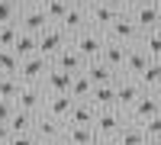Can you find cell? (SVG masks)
<instances>
[{
  "label": "cell",
  "mask_w": 161,
  "mask_h": 145,
  "mask_svg": "<svg viewBox=\"0 0 161 145\" xmlns=\"http://www.w3.org/2000/svg\"><path fill=\"white\" fill-rule=\"evenodd\" d=\"M19 64L23 58L13 48H0V74H19Z\"/></svg>",
  "instance_id": "30"
},
{
  "label": "cell",
  "mask_w": 161,
  "mask_h": 145,
  "mask_svg": "<svg viewBox=\"0 0 161 145\" xmlns=\"http://www.w3.org/2000/svg\"><path fill=\"white\" fill-rule=\"evenodd\" d=\"M13 52H16L19 58H29V55H36V52H39V36H32V32H23V29H19L16 42H13Z\"/></svg>",
  "instance_id": "25"
},
{
  "label": "cell",
  "mask_w": 161,
  "mask_h": 145,
  "mask_svg": "<svg viewBox=\"0 0 161 145\" xmlns=\"http://www.w3.org/2000/svg\"><path fill=\"white\" fill-rule=\"evenodd\" d=\"M13 113H16V103L13 100H0V123H10Z\"/></svg>",
  "instance_id": "36"
},
{
  "label": "cell",
  "mask_w": 161,
  "mask_h": 145,
  "mask_svg": "<svg viewBox=\"0 0 161 145\" xmlns=\"http://www.w3.org/2000/svg\"><path fill=\"white\" fill-rule=\"evenodd\" d=\"M90 103H93L97 110H110V107H116V87H113V84L93 87V94H90Z\"/></svg>",
  "instance_id": "24"
},
{
  "label": "cell",
  "mask_w": 161,
  "mask_h": 145,
  "mask_svg": "<svg viewBox=\"0 0 161 145\" xmlns=\"http://www.w3.org/2000/svg\"><path fill=\"white\" fill-rule=\"evenodd\" d=\"M19 36V23H0V48H13Z\"/></svg>",
  "instance_id": "32"
},
{
  "label": "cell",
  "mask_w": 161,
  "mask_h": 145,
  "mask_svg": "<svg viewBox=\"0 0 161 145\" xmlns=\"http://www.w3.org/2000/svg\"><path fill=\"white\" fill-rule=\"evenodd\" d=\"M68 3H84V0H68Z\"/></svg>",
  "instance_id": "42"
},
{
  "label": "cell",
  "mask_w": 161,
  "mask_h": 145,
  "mask_svg": "<svg viewBox=\"0 0 161 145\" xmlns=\"http://www.w3.org/2000/svg\"><path fill=\"white\" fill-rule=\"evenodd\" d=\"M126 52H129V45H123V42H113V39H106V45H103V52H100V61L106 64V68H113V71H119V74H123Z\"/></svg>",
  "instance_id": "17"
},
{
  "label": "cell",
  "mask_w": 161,
  "mask_h": 145,
  "mask_svg": "<svg viewBox=\"0 0 161 145\" xmlns=\"http://www.w3.org/2000/svg\"><path fill=\"white\" fill-rule=\"evenodd\" d=\"M48 26H52V20H48L45 7H26V3H23V10H19V29H23V32L39 36V32H45Z\"/></svg>",
  "instance_id": "9"
},
{
  "label": "cell",
  "mask_w": 161,
  "mask_h": 145,
  "mask_svg": "<svg viewBox=\"0 0 161 145\" xmlns=\"http://www.w3.org/2000/svg\"><path fill=\"white\" fill-rule=\"evenodd\" d=\"M36 116H39V113L16 110V113L10 116V129H13V132H32V126H36Z\"/></svg>",
  "instance_id": "28"
},
{
  "label": "cell",
  "mask_w": 161,
  "mask_h": 145,
  "mask_svg": "<svg viewBox=\"0 0 161 145\" xmlns=\"http://www.w3.org/2000/svg\"><path fill=\"white\" fill-rule=\"evenodd\" d=\"M84 58H80V52L68 42V45H64L61 52H58V55L55 58H52V68H58V71H68V74H80V71H84Z\"/></svg>",
  "instance_id": "13"
},
{
  "label": "cell",
  "mask_w": 161,
  "mask_h": 145,
  "mask_svg": "<svg viewBox=\"0 0 161 145\" xmlns=\"http://www.w3.org/2000/svg\"><path fill=\"white\" fill-rule=\"evenodd\" d=\"M13 103H16V110L42 113V107H45V90H42V84H23Z\"/></svg>",
  "instance_id": "10"
},
{
  "label": "cell",
  "mask_w": 161,
  "mask_h": 145,
  "mask_svg": "<svg viewBox=\"0 0 161 145\" xmlns=\"http://www.w3.org/2000/svg\"><path fill=\"white\" fill-rule=\"evenodd\" d=\"M13 139V129H10V123H0V145H7Z\"/></svg>",
  "instance_id": "38"
},
{
  "label": "cell",
  "mask_w": 161,
  "mask_h": 145,
  "mask_svg": "<svg viewBox=\"0 0 161 145\" xmlns=\"http://www.w3.org/2000/svg\"><path fill=\"white\" fill-rule=\"evenodd\" d=\"M136 45L145 48V55H148V58H161V29H148V32H142V39H139Z\"/></svg>",
  "instance_id": "26"
},
{
  "label": "cell",
  "mask_w": 161,
  "mask_h": 145,
  "mask_svg": "<svg viewBox=\"0 0 161 145\" xmlns=\"http://www.w3.org/2000/svg\"><path fill=\"white\" fill-rule=\"evenodd\" d=\"M113 87H116V107H119V110H129L132 103L145 94L142 84L136 81V77H129V74H119V81H116Z\"/></svg>",
  "instance_id": "11"
},
{
  "label": "cell",
  "mask_w": 161,
  "mask_h": 145,
  "mask_svg": "<svg viewBox=\"0 0 161 145\" xmlns=\"http://www.w3.org/2000/svg\"><path fill=\"white\" fill-rule=\"evenodd\" d=\"M64 126H68V123H61V120H55V116H48V113H39L32 132L39 136V142H61Z\"/></svg>",
  "instance_id": "12"
},
{
  "label": "cell",
  "mask_w": 161,
  "mask_h": 145,
  "mask_svg": "<svg viewBox=\"0 0 161 145\" xmlns=\"http://www.w3.org/2000/svg\"><path fill=\"white\" fill-rule=\"evenodd\" d=\"M84 3H93V0H84Z\"/></svg>",
  "instance_id": "43"
},
{
  "label": "cell",
  "mask_w": 161,
  "mask_h": 145,
  "mask_svg": "<svg viewBox=\"0 0 161 145\" xmlns=\"http://www.w3.org/2000/svg\"><path fill=\"white\" fill-rule=\"evenodd\" d=\"M136 81L142 84V90H155V94H158V90H161V58H152Z\"/></svg>",
  "instance_id": "22"
},
{
  "label": "cell",
  "mask_w": 161,
  "mask_h": 145,
  "mask_svg": "<svg viewBox=\"0 0 161 145\" xmlns=\"http://www.w3.org/2000/svg\"><path fill=\"white\" fill-rule=\"evenodd\" d=\"M148 139H145V129L142 123H126L123 129H119V136H116V145H145Z\"/></svg>",
  "instance_id": "23"
},
{
  "label": "cell",
  "mask_w": 161,
  "mask_h": 145,
  "mask_svg": "<svg viewBox=\"0 0 161 145\" xmlns=\"http://www.w3.org/2000/svg\"><path fill=\"white\" fill-rule=\"evenodd\" d=\"M71 77H74V74L52 68V71L42 77V90H45V94H71Z\"/></svg>",
  "instance_id": "18"
},
{
  "label": "cell",
  "mask_w": 161,
  "mask_h": 145,
  "mask_svg": "<svg viewBox=\"0 0 161 145\" xmlns=\"http://www.w3.org/2000/svg\"><path fill=\"white\" fill-rule=\"evenodd\" d=\"M7 145H42V142H39L36 132H13V139Z\"/></svg>",
  "instance_id": "35"
},
{
  "label": "cell",
  "mask_w": 161,
  "mask_h": 145,
  "mask_svg": "<svg viewBox=\"0 0 161 145\" xmlns=\"http://www.w3.org/2000/svg\"><path fill=\"white\" fill-rule=\"evenodd\" d=\"M129 16L139 23L142 32L161 29V0H136V3L129 7Z\"/></svg>",
  "instance_id": "2"
},
{
  "label": "cell",
  "mask_w": 161,
  "mask_h": 145,
  "mask_svg": "<svg viewBox=\"0 0 161 145\" xmlns=\"http://www.w3.org/2000/svg\"><path fill=\"white\" fill-rule=\"evenodd\" d=\"M155 113H161V94H155V90H145V94L126 110L129 123H145V120H152Z\"/></svg>",
  "instance_id": "6"
},
{
  "label": "cell",
  "mask_w": 161,
  "mask_h": 145,
  "mask_svg": "<svg viewBox=\"0 0 161 145\" xmlns=\"http://www.w3.org/2000/svg\"><path fill=\"white\" fill-rule=\"evenodd\" d=\"M71 107H74V97H71V94H45V107H42V113L55 116V120H61V123H68Z\"/></svg>",
  "instance_id": "14"
},
{
  "label": "cell",
  "mask_w": 161,
  "mask_h": 145,
  "mask_svg": "<svg viewBox=\"0 0 161 145\" xmlns=\"http://www.w3.org/2000/svg\"><path fill=\"white\" fill-rule=\"evenodd\" d=\"M90 94H93V84H90V77L80 71V74H74L71 77V97L74 100H90Z\"/></svg>",
  "instance_id": "27"
},
{
  "label": "cell",
  "mask_w": 161,
  "mask_h": 145,
  "mask_svg": "<svg viewBox=\"0 0 161 145\" xmlns=\"http://www.w3.org/2000/svg\"><path fill=\"white\" fill-rule=\"evenodd\" d=\"M116 16H119V13L106 3V0H93V3H87V26L97 29V32H106L116 23Z\"/></svg>",
  "instance_id": "8"
},
{
  "label": "cell",
  "mask_w": 161,
  "mask_h": 145,
  "mask_svg": "<svg viewBox=\"0 0 161 145\" xmlns=\"http://www.w3.org/2000/svg\"><path fill=\"white\" fill-rule=\"evenodd\" d=\"M129 123L126 110L119 107H110V110H97V120H93V132H97V139H116L119 129H123Z\"/></svg>",
  "instance_id": "1"
},
{
  "label": "cell",
  "mask_w": 161,
  "mask_h": 145,
  "mask_svg": "<svg viewBox=\"0 0 161 145\" xmlns=\"http://www.w3.org/2000/svg\"><path fill=\"white\" fill-rule=\"evenodd\" d=\"M84 74L90 77V84H93V87H103V84H116V81H119V71L106 68V64H103L100 58L87 61V64H84Z\"/></svg>",
  "instance_id": "16"
},
{
  "label": "cell",
  "mask_w": 161,
  "mask_h": 145,
  "mask_svg": "<svg viewBox=\"0 0 161 145\" xmlns=\"http://www.w3.org/2000/svg\"><path fill=\"white\" fill-rule=\"evenodd\" d=\"M19 3H26V0H19Z\"/></svg>",
  "instance_id": "45"
},
{
  "label": "cell",
  "mask_w": 161,
  "mask_h": 145,
  "mask_svg": "<svg viewBox=\"0 0 161 145\" xmlns=\"http://www.w3.org/2000/svg\"><path fill=\"white\" fill-rule=\"evenodd\" d=\"M58 26H61L68 36H77L80 29H87V3H71Z\"/></svg>",
  "instance_id": "15"
},
{
  "label": "cell",
  "mask_w": 161,
  "mask_h": 145,
  "mask_svg": "<svg viewBox=\"0 0 161 145\" xmlns=\"http://www.w3.org/2000/svg\"><path fill=\"white\" fill-rule=\"evenodd\" d=\"M93 145H116V139H97Z\"/></svg>",
  "instance_id": "40"
},
{
  "label": "cell",
  "mask_w": 161,
  "mask_h": 145,
  "mask_svg": "<svg viewBox=\"0 0 161 145\" xmlns=\"http://www.w3.org/2000/svg\"><path fill=\"white\" fill-rule=\"evenodd\" d=\"M142 129H145V139H148V142L161 145V113H155L152 120H145V123H142Z\"/></svg>",
  "instance_id": "33"
},
{
  "label": "cell",
  "mask_w": 161,
  "mask_h": 145,
  "mask_svg": "<svg viewBox=\"0 0 161 145\" xmlns=\"http://www.w3.org/2000/svg\"><path fill=\"white\" fill-rule=\"evenodd\" d=\"M48 0H26V7H45Z\"/></svg>",
  "instance_id": "39"
},
{
  "label": "cell",
  "mask_w": 161,
  "mask_h": 145,
  "mask_svg": "<svg viewBox=\"0 0 161 145\" xmlns=\"http://www.w3.org/2000/svg\"><path fill=\"white\" fill-rule=\"evenodd\" d=\"M145 145H155V142H145Z\"/></svg>",
  "instance_id": "44"
},
{
  "label": "cell",
  "mask_w": 161,
  "mask_h": 145,
  "mask_svg": "<svg viewBox=\"0 0 161 145\" xmlns=\"http://www.w3.org/2000/svg\"><path fill=\"white\" fill-rule=\"evenodd\" d=\"M152 58L145 55V48H139V45H129V52H126V64H123V74H129V77H139L142 71H145V64H148Z\"/></svg>",
  "instance_id": "20"
},
{
  "label": "cell",
  "mask_w": 161,
  "mask_h": 145,
  "mask_svg": "<svg viewBox=\"0 0 161 145\" xmlns=\"http://www.w3.org/2000/svg\"><path fill=\"white\" fill-rule=\"evenodd\" d=\"M19 87H23V81L16 74H0V100H16Z\"/></svg>",
  "instance_id": "29"
},
{
  "label": "cell",
  "mask_w": 161,
  "mask_h": 145,
  "mask_svg": "<svg viewBox=\"0 0 161 145\" xmlns=\"http://www.w3.org/2000/svg\"><path fill=\"white\" fill-rule=\"evenodd\" d=\"M61 142L64 145H93V142H97V132H93V126H74V123H68Z\"/></svg>",
  "instance_id": "19"
},
{
  "label": "cell",
  "mask_w": 161,
  "mask_h": 145,
  "mask_svg": "<svg viewBox=\"0 0 161 145\" xmlns=\"http://www.w3.org/2000/svg\"><path fill=\"white\" fill-rule=\"evenodd\" d=\"M93 120H97V107H93L90 100H74L68 123H74V126H93Z\"/></svg>",
  "instance_id": "21"
},
{
  "label": "cell",
  "mask_w": 161,
  "mask_h": 145,
  "mask_svg": "<svg viewBox=\"0 0 161 145\" xmlns=\"http://www.w3.org/2000/svg\"><path fill=\"white\" fill-rule=\"evenodd\" d=\"M19 0H0V23H19Z\"/></svg>",
  "instance_id": "31"
},
{
  "label": "cell",
  "mask_w": 161,
  "mask_h": 145,
  "mask_svg": "<svg viewBox=\"0 0 161 145\" xmlns=\"http://www.w3.org/2000/svg\"><path fill=\"white\" fill-rule=\"evenodd\" d=\"M68 0H48V3H45V13H48V20L52 23H61V16H64V13H68Z\"/></svg>",
  "instance_id": "34"
},
{
  "label": "cell",
  "mask_w": 161,
  "mask_h": 145,
  "mask_svg": "<svg viewBox=\"0 0 161 145\" xmlns=\"http://www.w3.org/2000/svg\"><path fill=\"white\" fill-rule=\"evenodd\" d=\"M106 39H113V42H123V45H136L139 39H142V29H139V23L129 16V13H119L116 23L106 29Z\"/></svg>",
  "instance_id": "4"
},
{
  "label": "cell",
  "mask_w": 161,
  "mask_h": 145,
  "mask_svg": "<svg viewBox=\"0 0 161 145\" xmlns=\"http://www.w3.org/2000/svg\"><path fill=\"white\" fill-rule=\"evenodd\" d=\"M158 94H161V90H158Z\"/></svg>",
  "instance_id": "46"
},
{
  "label": "cell",
  "mask_w": 161,
  "mask_h": 145,
  "mask_svg": "<svg viewBox=\"0 0 161 145\" xmlns=\"http://www.w3.org/2000/svg\"><path fill=\"white\" fill-rule=\"evenodd\" d=\"M71 45L80 52V58L84 61H93V58H100V52L106 45V32H97V29H80L77 36H71Z\"/></svg>",
  "instance_id": "3"
},
{
  "label": "cell",
  "mask_w": 161,
  "mask_h": 145,
  "mask_svg": "<svg viewBox=\"0 0 161 145\" xmlns=\"http://www.w3.org/2000/svg\"><path fill=\"white\" fill-rule=\"evenodd\" d=\"M42 145H64V142H42Z\"/></svg>",
  "instance_id": "41"
},
{
  "label": "cell",
  "mask_w": 161,
  "mask_h": 145,
  "mask_svg": "<svg viewBox=\"0 0 161 145\" xmlns=\"http://www.w3.org/2000/svg\"><path fill=\"white\" fill-rule=\"evenodd\" d=\"M52 71V61L45 58V55H39V52H36V55H29V58H23V64H19V81L23 84H42V77Z\"/></svg>",
  "instance_id": "7"
},
{
  "label": "cell",
  "mask_w": 161,
  "mask_h": 145,
  "mask_svg": "<svg viewBox=\"0 0 161 145\" xmlns=\"http://www.w3.org/2000/svg\"><path fill=\"white\" fill-rule=\"evenodd\" d=\"M68 42H71V36L64 32L58 23H52L45 32H39V55H45V58L52 61V58H55V55H58V52L68 45Z\"/></svg>",
  "instance_id": "5"
},
{
  "label": "cell",
  "mask_w": 161,
  "mask_h": 145,
  "mask_svg": "<svg viewBox=\"0 0 161 145\" xmlns=\"http://www.w3.org/2000/svg\"><path fill=\"white\" fill-rule=\"evenodd\" d=\"M106 3H110V7L116 10V13H129V7L136 3V0H106Z\"/></svg>",
  "instance_id": "37"
}]
</instances>
